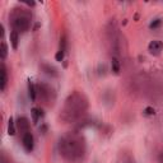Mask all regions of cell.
<instances>
[{
  "instance_id": "obj_14",
  "label": "cell",
  "mask_w": 163,
  "mask_h": 163,
  "mask_svg": "<svg viewBox=\"0 0 163 163\" xmlns=\"http://www.w3.org/2000/svg\"><path fill=\"white\" fill-rule=\"evenodd\" d=\"M161 23H162L161 19H155L153 23H151V28H152V30H153V28H157V27H159V25H161Z\"/></svg>"
},
{
  "instance_id": "obj_6",
  "label": "cell",
  "mask_w": 163,
  "mask_h": 163,
  "mask_svg": "<svg viewBox=\"0 0 163 163\" xmlns=\"http://www.w3.org/2000/svg\"><path fill=\"white\" fill-rule=\"evenodd\" d=\"M18 127L21 129V131L23 133V135L25 133H28V129H30V122L25 117H19L18 119Z\"/></svg>"
},
{
  "instance_id": "obj_15",
  "label": "cell",
  "mask_w": 163,
  "mask_h": 163,
  "mask_svg": "<svg viewBox=\"0 0 163 163\" xmlns=\"http://www.w3.org/2000/svg\"><path fill=\"white\" fill-rule=\"evenodd\" d=\"M145 113L153 115V113H154V108H152V107H146V108H145Z\"/></svg>"
},
{
  "instance_id": "obj_10",
  "label": "cell",
  "mask_w": 163,
  "mask_h": 163,
  "mask_svg": "<svg viewBox=\"0 0 163 163\" xmlns=\"http://www.w3.org/2000/svg\"><path fill=\"white\" fill-rule=\"evenodd\" d=\"M8 133H9V135H14V134H15V126H14V122H13V119H12V117L9 119Z\"/></svg>"
},
{
  "instance_id": "obj_12",
  "label": "cell",
  "mask_w": 163,
  "mask_h": 163,
  "mask_svg": "<svg viewBox=\"0 0 163 163\" xmlns=\"http://www.w3.org/2000/svg\"><path fill=\"white\" fill-rule=\"evenodd\" d=\"M0 55H1V59H5L6 55H8V47H6L5 42L1 43V51H0Z\"/></svg>"
},
{
  "instance_id": "obj_13",
  "label": "cell",
  "mask_w": 163,
  "mask_h": 163,
  "mask_svg": "<svg viewBox=\"0 0 163 163\" xmlns=\"http://www.w3.org/2000/svg\"><path fill=\"white\" fill-rule=\"evenodd\" d=\"M55 59H56V61H63V59H64V51L63 50H60L59 52L55 55Z\"/></svg>"
},
{
  "instance_id": "obj_1",
  "label": "cell",
  "mask_w": 163,
  "mask_h": 163,
  "mask_svg": "<svg viewBox=\"0 0 163 163\" xmlns=\"http://www.w3.org/2000/svg\"><path fill=\"white\" fill-rule=\"evenodd\" d=\"M84 142L75 135L64 136L60 140V152L69 161H78L84 154Z\"/></svg>"
},
{
  "instance_id": "obj_9",
  "label": "cell",
  "mask_w": 163,
  "mask_h": 163,
  "mask_svg": "<svg viewBox=\"0 0 163 163\" xmlns=\"http://www.w3.org/2000/svg\"><path fill=\"white\" fill-rule=\"evenodd\" d=\"M28 93H30V97L32 101L36 100V91H34V84L33 83H28Z\"/></svg>"
},
{
  "instance_id": "obj_7",
  "label": "cell",
  "mask_w": 163,
  "mask_h": 163,
  "mask_svg": "<svg viewBox=\"0 0 163 163\" xmlns=\"http://www.w3.org/2000/svg\"><path fill=\"white\" fill-rule=\"evenodd\" d=\"M0 74H1V85L0 87H1V91H4L6 82H8V75H6V69L4 64H1V72H0Z\"/></svg>"
},
{
  "instance_id": "obj_11",
  "label": "cell",
  "mask_w": 163,
  "mask_h": 163,
  "mask_svg": "<svg viewBox=\"0 0 163 163\" xmlns=\"http://www.w3.org/2000/svg\"><path fill=\"white\" fill-rule=\"evenodd\" d=\"M42 112V111L41 110H38V108H33V110H32V116H33V122H37L38 121V117L41 116V113Z\"/></svg>"
},
{
  "instance_id": "obj_5",
  "label": "cell",
  "mask_w": 163,
  "mask_h": 163,
  "mask_svg": "<svg viewBox=\"0 0 163 163\" xmlns=\"http://www.w3.org/2000/svg\"><path fill=\"white\" fill-rule=\"evenodd\" d=\"M148 49L149 51H151L152 54H154V55H157V54H159L162 51L163 49V43L161 42V41H152L151 43H149V46H148Z\"/></svg>"
},
{
  "instance_id": "obj_4",
  "label": "cell",
  "mask_w": 163,
  "mask_h": 163,
  "mask_svg": "<svg viewBox=\"0 0 163 163\" xmlns=\"http://www.w3.org/2000/svg\"><path fill=\"white\" fill-rule=\"evenodd\" d=\"M22 142H23V146L27 152H31L32 149H33V136H32V134L30 131L25 133L23 135Z\"/></svg>"
},
{
  "instance_id": "obj_3",
  "label": "cell",
  "mask_w": 163,
  "mask_h": 163,
  "mask_svg": "<svg viewBox=\"0 0 163 163\" xmlns=\"http://www.w3.org/2000/svg\"><path fill=\"white\" fill-rule=\"evenodd\" d=\"M13 27H14V31H17V32L28 31V28H30V18L24 17V15H19V17L14 18Z\"/></svg>"
},
{
  "instance_id": "obj_8",
  "label": "cell",
  "mask_w": 163,
  "mask_h": 163,
  "mask_svg": "<svg viewBox=\"0 0 163 163\" xmlns=\"http://www.w3.org/2000/svg\"><path fill=\"white\" fill-rule=\"evenodd\" d=\"M18 41H19L18 32L17 31H12L10 32V42H12L13 49H17V47H18Z\"/></svg>"
},
{
  "instance_id": "obj_2",
  "label": "cell",
  "mask_w": 163,
  "mask_h": 163,
  "mask_svg": "<svg viewBox=\"0 0 163 163\" xmlns=\"http://www.w3.org/2000/svg\"><path fill=\"white\" fill-rule=\"evenodd\" d=\"M87 108V101L79 93H74L70 96L66 101L65 108H64V119L74 120L79 117Z\"/></svg>"
}]
</instances>
